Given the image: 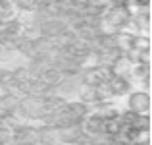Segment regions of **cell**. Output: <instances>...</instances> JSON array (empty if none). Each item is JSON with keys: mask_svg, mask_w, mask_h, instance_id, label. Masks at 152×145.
<instances>
[{"mask_svg": "<svg viewBox=\"0 0 152 145\" xmlns=\"http://www.w3.org/2000/svg\"><path fill=\"white\" fill-rule=\"evenodd\" d=\"M131 48H135V50H139V52L148 50V48H150V35H145V33H137V35H133Z\"/></svg>", "mask_w": 152, "mask_h": 145, "instance_id": "17", "label": "cell"}, {"mask_svg": "<svg viewBox=\"0 0 152 145\" xmlns=\"http://www.w3.org/2000/svg\"><path fill=\"white\" fill-rule=\"evenodd\" d=\"M0 14H2V2H0Z\"/></svg>", "mask_w": 152, "mask_h": 145, "instance_id": "27", "label": "cell"}, {"mask_svg": "<svg viewBox=\"0 0 152 145\" xmlns=\"http://www.w3.org/2000/svg\"><path fill=\"white\" fill-rule=\"evenodd\" d=\"M4 93H6V91H4V87L0 85V95H4Z\"/></svg>", "mask_w": 152, "mask_h": 145, "instance_id": "25", "label": "cell"}, {"mask_svg": "<svg viewBox=\"0 0 152 145\" xmlns=\"http://www.w3.org/2000/svg\"><path fill=\"white\" fill-rule=\"evenodd\" d=\"M15 116L19 120H41L45 116V99L35 95H25L19 99Z\"/></svg>", "mask_w": 152, "mask_h": 145, "instance_id": "1", "label": "cell"}, {"mask_svg": "<svg viewBox=\"0 0 152 145\" xmlns=\"http://www.w3.org/2000/svg\"><path fill=\"white\" fill-rule=\"evenodd\" d=\"M98 75H100L102 83H108L115 74H114V70H112V66H102V64H100V66H98Z\"/></svg>", "mask_w": 152, "mask_h": 145, "instance_id": "23", "label": "cell"}, {"mask_svg": "<svg viewBox=\"0 0 152 145\" xmlns=\"http://www.w3.org/2000/svg\"><path fill=\"white\" fill-rule=\"evenodd\" d=\"M96 93H98V101L114 99V97H112V89H110L108 83H98V85H96Z\"/></svg>", "mask_w": 152, "mask_h": 145, "instance_id": "22", "label": "cell"}, {"mask_svg": "<svg viewBox=\"0 0 152 145\" xmlns=\"http://www.w3.org/2000/svg\"><path fill=\"white\" fill-rule=\"evenodd\" d=\"M133 18V10L131 6H118V8H106V12L102 14V25L104 31L106 27H110V31L125 29L127 23Z\"/></svg>", "mask_w": 152, "mask_h": 145, "instance_id": "2", "label": "cell"}, {"mask_svg": "<svg viewBox=\"0 0 152 145\" xmlns=\"http://www.w3.org/2000/svg\"><path fill=\"white\" fill-rule=\"evenodd\" d=\"M15 6H18V12H33L37 10L39 2L37 0H15Z\"/></svg>", "mask_w": 152, "mask_h": 145, "instance_id": "20", "label": "cell"}, {"mask_svg": "<svg viewBox=\"0 0 152 145\" xmlns=\"http://www.w3.org/2000/svg\"><path fill=\"white\" fill-rule=\"evenodd\" d=\"M15 52H18L19 56H23V58H27V60H31V58H35V45H33V41H29V39H23V37H19V41H18V45H15Z\"/></svg>", "mask_w": 152, "mask_h": 145, "instance_id": "14", "label": "cell"}, {"mask_svg": "<svg viewBox=\"0 0 152 145\" xmlns=\"http://www.w3.org/2000/svg\"><path fill=\"white\" fill-rule=\"evenodd\" d=\"M66 27L67 25L64 23V19H60V18H48V19H45L42 23H39V33H41L42 37L56 39L64 29H66Z\"/></svg>", "mask_w": 152, "mask_h": 145, "instance_id": "7", "label": "cell"}, {"mask_svg": "<svg viewBox=\"0 0 152 145\" xmlns=\"http://www.w3.org/2000/svg\"><path fill=\"white\" fill-rule=\"evenodd\" d=\"M83 138V130H81V122H69L58 128V143L64 145H73Z\"/></svg>", "mask_w": 152, "mask_h": 145, "instance_id": "5", "label": "cell"}, {"mask_svg": "<svg viewBox=\"0 0 152 145\" xmlns=\"http://www.w3.org/2000/svg\"><path fill=\"white\" fill-rule=\"evenodd\" d=\"M150 107H152V99L148 91H133V93H129L127 110L135 112V114H148Z\"/></svg>", "mask_w": 152, "mask_h": 145, "instance_id": "4", "label": "cell"}, {"mask_svg": "<svg viewBox=\"0 0 152 145\" xmlns=\"http://www.w3.org/2000/svg\"><path fill=\"white\" fill-rule=\"evenodd\" d=\"M129 79L131 81H141L142 85L146 87V91H148L150 89V66L148 64H133Z\"/></svg>", "mask_w": 152, "mask_h": 145, "instance_id": "9", "label": "cell"}, {"mask_svg": "<svg viewBox=\"0 0 152 145\" xmlns=\"http://www.w3.org/2000/svg\"><path fill=\"white\" fill-rule=\"evenodd\" d=\"M108 85L112 89V97H123V95L131 93V79L121 78V75H114L108 81Z\"/></svg>", "mask_w": 152, "mask_h": 145, "instance_id": "10", "label": "cell"}, {"mask_svg": "<svg viewBox=\"0 0 152 145\" xmlns=\"http://www.w3.org/2000/svg\"><path fill=\"white\" fill-rule=\"evenodd\" d=\"M83 85L81 81V75L73 74V75H64L62 81L56 85V95H62V97H71V95H77L79 87Z\"/></svg>", "mask_w": 152, "mask_h": 145, "instance_id": "6", "label": "cell"}, {"mask_svg": "<svg viewBox=\"0 0 152 145\" xmlns=\"http://www.w3.org/2000/svg\"><path fill=\"white\" fill-rule=\"evenodd\" d=\"M112 35H114V45L118 50L125 52L131 48V41H133V35L129 29H118V31H112Z\"/></svg>", "mask_w": 152, "mask_h": 145, "instance_id": "11", "label": "cell"}, {"mask_svg": "<svg viewBox=\"0 0 152 145\" xmlns=\"http://www.w3.org/2000/svg\"><path fill=\"white\" fill-rule=\"evenodd\" d=\"M8 143H12V141H8ZM6 141H0V145H8Z\"/></svg>", "mask_w": 152, "mask_h": 145, "instance_id": "26", "label": "cell"}, {"mask_svg": "<svg viewBox=\"0 0 152 145\" xmlns=\"http://www.w3.org/2000/svg\"><path fill=\"white\" fill-rule=\"evenodd\" d=\"M131 68H133V64H131L123 54L119 56V58L115 60L114 64H112V70H114V74H115V75H121V78H127V79H129V75H131Z\"/></svg>", "mask_w": 152, "mask_h": 145, "instance_id": "15", "label": "cell"}, {"mask_svg": "<svg viewBox=\"0 0 152 145\" xmlns=\"http://www.w3.org/2000/svg\"><path fill=\"white\" fill-rule=\"evenodd\" d=\"M62 78H64V74L58 70L56 66H46L45 70H42V74H41V81L42 83H46V85H52V87H56L60 81H62Z\"/></svg>", "mask_w": 152, "mask_h": 145, "instance_id": "12", "label": "cell"}, {"mask_svg": "<svg viewBox=\"0 0 152 145\" xmlns=\"http://www.w3.org/2000/svg\"><path fill=\"white\" fill-rule=\"evenodd\" d=\"M121 132V120H119V116H115V118H104V124H102V134L110 135V138H114L115 134H119Z\"/></svg>", "mask_w": 152, "mask_h": 145, "instance_id": "16", "label": "cell"}, {"mask_svg": "<svg viewBox=\"0 0 152 145\" xmlns=\"http://www.w3.org/2000/svg\"><path fill=\"white\" fill-rule=\"evenodd\" d=\"M14 145H39V128L31 124H18L12 132Z\"/></svg>", "mask_w": 152, "mask_h": 145, "instance_id": "3", "label": "cell"}, {"mask_svg": "<svg viewBox=\"0 0 152 145\" xmlns=\"http://www.w3.org/2000/svg\"><path fill=\"white\" fill-rule=\"evenodd\" d=\"M106 2L104 0H91V2H85L79 12L85 16V19H91V18H102V14L106 12Z\"/></svg>", "mask_w": 152, "mask_h": 145, "instance_id": "8", "label": "cell"}, {"mask_svg": "<svg viewBox=\"0 0 152 145\" xmlns=\"http://www.w3.org/2000/svg\"><path fill=\"white\" fill-rule=\"evenodd\" d=\"M39 2V6H41V4H46V2H50V0H37Z\"/></svg>", "mask_w": 152, "mask_h": 145, "instance_id": "24", "label": "cell"}, {"mask_svg": "<svg viewBox=\"0 0 152 145\" xmlns=\"http://www.w3.org/2000/svg\"><path fill=\"white\" fill-rule=\"evenodd\" d=\"M39 35H41V33H39V25H37V23H31V25H25V27H23L21 37L23 39H29V41H35Z\"/></svg>", "mask_w": 152, "mask_h": 145, "instance_id": "21", "label": "cell"}, {"mask_svg": "<svg viewBox=\"0 0 152 145\" xmlns=\"http://www.w3.org/2000/svg\"><path fill=\"white\" fill-rule=\"evenodd\" d=\"M18 124H21V122H19V118L15 114H2L0 116V130L14 132V128L18 126Z\"/></svg>", "mask_w": 152, "mask_h": 145, "instance_id": "18", "label": "cell"}, {"mask_svg": "<svg viewBox=\"0 0 152 145\" xmlns=\"http://www.w3.org/2000/svg\"><path fill=\"white\" fill-rule=\"evenodd\" d=\"M77 97H79V101H81V103L89 104V108H91L98 101L96 87H94V85H81V87H79V91H77Z\"/></svg>", "mask_w": 152, "mask_h": 145, "instance_id": "13", "label": "cell"}, {"mask_svg": "<svg viewBox=\"0 0 152 145\" xmlns=\"http://www.w3.org/2000/svg\"><path fill=\"white\" fill-rule=\"evenodd\" d=\"M0 85L4 87V91H8L14 85V74H12V68H2L0 66Z\"/></svg>", "mask_w": 152, "mask_h": 145, "instance_id": "19", "label": "cell"}]
</instances>
